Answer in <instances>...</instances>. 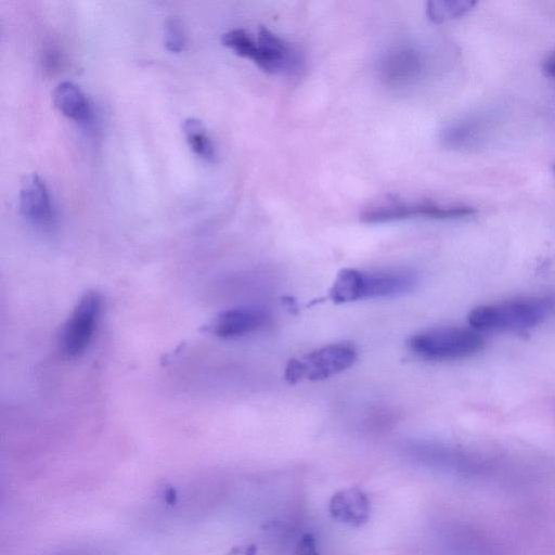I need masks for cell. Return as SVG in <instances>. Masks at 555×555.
Instances as JSON below:
<instances>
[{
	"label": "cell",
	"mask_w": 555,
	"mask_h": 555,
	"mask_svg": "<svg viewBox=\"0 0 555 555\" xmlns=\"http://www.w3.org/2000/svg\"><path fill=\"white\" fill-rule=\"evenodd\" d=\"M221 41L237 55L253 61L267 74L295 76L305 67L301 53L264 26L259 28L256 39L246 30L234 28L224 33Z\"/></svg>",
	"instance_id": "6da1fadb"
},
{
	"label": "cell",
	"mask_w": 555,
	"mask_h": 555,
	"mask_svg": "<svg viewBox=\"0 0 555 555\" xmlns=\"http://www.w3.org/2000/svg\"><path fill=\"white\" fill-rule=\"evenodd\" d=\"M417 284L416 275L406 270L363 272L343 269L330 289L335 304H346L364 298L396 297L410 293Z\"/></svg>",
	"instance_id": "7a4b0ae2"
},
{
	"label": "cell",
	"mask_w": 555,
	"mask_h": 555,
	"mask_svg": "<svg viewBox=\"0 0 555 555\" xmlns=\"http://www.w3.org/2000/svg\"><path fill=\"white\" fill-rule=\"evenodd\" d=\"M554 302L547 297H528L474 308L469 324L478 331L522 332L542 323Z\"/></svg>",
	"instance_id": "3957f363"
},
{
	"label": "cell",
	"mask_w": 555,
	"mask_h": 555,
	"mask_svg": "<svg viewBox=\"0 0 555 555\" xmlns=\"http://www.w3.org/2000/svg\"><path fill=\"white\" fill-rule=\"evenodd\" d=\"M476 214L473 206L431 199L387 198L366 207L360 215L365 223H384L411 218L435 220L462 219Z\"/></svg>",
	"instance_id": "277c9868"
},
{
	"label": "cell",
	"mask_w": 555,
	"mask_h": 555,
	"mask_svg": "<svg viewBox=\"0 0 555 555\" xmlns=\"http://www.w3.org/2000/svg\"><path fill=\"white\" fill-rule=\"evenodd\" d=\"M482 336L474 330L440 327L418 333L408 340L409 349L420 358L435 361L470 357L483 348Z\"/></svg>",
	"instance_id": "5b68a950"
},
{
	"label": "cell",
	"mask_w": 555,
	"mask_h": 555,
	"mask_svg": "<svg viewBox=\"0 0 555 555\" xmlns=\"http://www.w3.org/2000/svg\"><path fill=\"white\" fill-rule=\"evenodd\" d=\"M427 73V56L416 43H397L377 61L378 79L395 91L411 90L423 81Z\"/></svg>",
	"instance_id": "8992f818"
},
{
	"label": "cell",
	"mask_w": 555,
	"mask_h": 555,
	"mask_svg": "<svg viewBox=\"0 0 555 555\" xmlns=\"http://www.w3.org/2000/svg\"><path fill=\"white\" fill-rule=\"evenodd\" d=\"M356 360L357 350L352 344H332L301 358L291 359L285 367L284 377L289 384L304 379L322 380L347 370Z\"/></svg>",
	"instance_id": "52a82bcc"
},
{
	"label": "cell",
	"mask_w": 555,
	"mask_h": 555,
	"mask_svg": "<svg viewBox=\"0 0 555 555\" xmlns=\"http://www.w3.org/2000/svg\"><path fill=\"white\" fill-rule=\"evenodd\" d=\"M102 298L95 291L85 293L63 326L60 349L64 357L75 359L90 345L100 318Z\"/></svg>",
	"instance_id": "ba28073f"
},
{
	"label": "cell",
	"mask_w": 555,
	"mask_h": 555,
	"mask_svg": "<svg viewBox=\"0 0 555 555\" xmlns=\"http://www.w3.org/2000/svg\"><path fill=\"white\" fill-rule=\"evenodd\" d=\"M20 212L30 225L40 231H51L55 225L50 193L42 178L35 172L25 176L22 181Z\"/></svg>",
	"instance_id": "9c48e42d"
},
{
	"label": "cell",
	"mask_w": 555,
	"mask_h": 555,
	"mask_svg": "<svg viewBox=\"0 0 555 555\" xmlns=\"http://www.w3.org/2000/svg\"><path fill=\"white\" fill-rule=\"evenodd\" d=\"M264 310L238 307L220 312L208 326L209 332L221 338H233L253 333L268 322Z\"/></svg>",
	"instance_id": "30bf717a"
},
{
	"label": "cell",
	"mask_w": 555,
	"mask_h": 555,
	"mask_svg": "<svg viewBox=\"0 0 555 555\" xmlns=\"http://www.w3.org/2000/svg\"><path fill=\"white\" fill-rule=\"evenodd\" d=\"M487 120L480 115L460 117L447 124L440 133L441 143L451 150H469L483 140Z\"/></svg>",
	"instance_id": "8fae6325"
},
{
	"label": "cell",
	"mask_w": 555,
	"mask_h": 555,
	"mask_svg": "<svg viewBox=\"0 0 555 555\" xmlns=\"http://www.w3.org/2000/svg\"><path fill=\"white\" fill-rule=\"evenodd\" d=\"M55 107L66 117L86 122L90 119L89 103L81 90L70 81L56 85L52 94Z\"/></svg>",
	"instance_id": "7c38bea8"
},
{
	"label": "cell",
	"mask_w": 555,
	"mask_h": 555,
	"mask_svg": "<svg viewBox=\"0 0 555 555\" xmlns=\"http://www.w3.org/2000/svg\"><path fill=\"white\" fill-rule=\"evenodd\" d=\"M331 511L341 521L360 525L367 519L369 502L358 489L344 490L332 498Z\"/></svg>",
	"instance_id": "4fadbf2b"
},
{
	"label": "cell",
	"mask_w": 555,
	"mask_h": 555,
	"mask_svg": "<svg viewBox=\"0 0 555 555\" xmlns=\"http://www.w3.org/2000/svg\"><path fill=\"white\" fill-rule=\"evenodd\" d=\"M182 128L193 152L207 162H215L216 150L202 120L190 117L183 121Z\"/></svg>",
	"instance_id": "5bb4252c"
},
{
	"label": "cell",
	"mask_w": 555,
	"mask_h": 555,
	"mask_svg": "<svg viewBox=\"0 0 555 555\" xmlns=\"http://www.w3.org/2000/svg\"><path fill=\"white\" fill-rule=\"evenodd\" d=\"M477 1L473 0H435L428 1L426 13L434 23H443L464 16L473 10Z\"/></svg>",
	"instance_id": "9a60e30c"
},
{
	"label": "cell",
	"mask_w": 555,
	"mask_h": 555,
	"mask_svg": "<svg viewBox=\"0 0 555 555\" xmlns=\"http://www.w3.org/2000/svg\"><path fill=\"white\" fill-rule=\"evenodd\" d=\"M164 42L170 52H180L185 44L182 25L178 17L169 16L164 26Z\"/></svg>",
	"instance_id": "2e32d148"
},
{
	"label": "cell",
	"mask_w": 555,
	"mask_h": 555,
	"mask_svg": "<svg viewBox=\"0 0 555 555\" xmlns=\"http://www.w3.org/2000/svg\"><path fill=\"white\" fill-rule=\"evenodd\" d=\"M297 555H317L313 537L306 534L298 544Z\"/></svg>",
	"instance_id": "e0dca14e"
},
{
	"label": "cell",
	"mask_w": 555,
	"mask_h": 555,
	"mask_svg": "<svg viewBox=\"0 0 555 555\" xmlns=\"http://www.w3.org/2000/svg\"><path fill=\"white\" fill-rule=\"evenodd\" d=\"M541 68L545 76L555 78V51L543 60Z\"/></svg>",
	"instance_id": "ac0fdd59"
},
{
	"label": "cell",
	"mask_w": 555,
	"mask_h": 555,
	"mask_svg": "<svg viewBox=\"0 0 555 555\" xmlns=\"http://www.w3.org/2000/svg\"><path fill=\"white\" fill-rule=\"evenodd\" d=\"M553 171H554V173H555V165H554V167H553Z\"/></svg>",
	"instance_id": "d6986e66"
}]
</instances>
